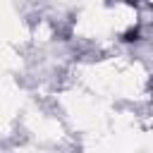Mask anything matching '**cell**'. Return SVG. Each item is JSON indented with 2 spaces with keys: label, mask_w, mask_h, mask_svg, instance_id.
Returning a JSON list of instances; mask_svg holds the SVG:
<instances>
[{
  "label": "cell",
  "mask_w": 153,
  "mask_h": 153,
  "mask_svg": "<svg viewBox=\"0 0 153 153\" xmlns=\"http://www.w3.org/2000/svg\"><path fill=\"white\" fill-rule=\"evenodd\" d=\"M124 41L131 43V41H139V26H131L127 33H124Z\"/></svg>",
  "instance_id": "obj_1"
}]
</instances>
